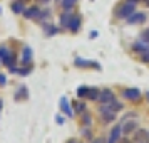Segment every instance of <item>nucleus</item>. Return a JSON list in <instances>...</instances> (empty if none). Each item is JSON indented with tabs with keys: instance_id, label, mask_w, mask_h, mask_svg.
Segmentation results:
<instances>
[{
	"instance_id": "obj_1",
	"label": "nucleus",
	"mask_w": 149,
	"mask_h": 143,
	"mask_svg": "<svg viewBox=\"0 0 149 143\" xmlns=\"http://www.w3.org/2000/svg\"><path fill=\"white\" fill-rule=\"evenodd\" d=\"M136 12V4L132 2H124L121 7L116 10V17H119V19H127L131 14H134Z\"/></svg>"
},
{
	"instance_id": "obj_2",
	"label": "nucleus",
	"mask_w": 149,
	"mask_h": 143,
	"mask_svg": "<svg viewBox=\"0 0 149 143\" xmlns=\"http://www.w3.org/2000/svg\"><path fill=\"white\" fill-rule=\"evenodd\" d=\"M101 116H102V120H104V123L114 121L116 120V111H112L109 104H102L101 106Z\"/></svg>"
},
{
	"instance_id": "obj_3",
	"label": "nucleus",
	"mask_w": 149,
	"mask_h": 143,
	"mask_svg": "<svg viewBox=\"0 0 149 143\" xmlns=\"http://www.w3.org/2000/svg\"><path fill=\"white\" fill-rule=\"evenodd\" d=\"M122 96L126 99H129V101H137V99H141V91L136 88H129L122 91Z\"/></svg>"
},
{
	"instance_id": "obj_4",
	"label": "nucleus",
	"mask_w": 149,
	"mask_h": 143,
	"mask_svg": "<svg viewBox=\"0 0 149 143\" xmlns=\"http://www.w3.org/2000/svg\"><path fill=\"white\" fill-rule=\"evenodd\" d=\"M75 66H79V68H92L97 69V71H101V64L99 62H92V61H86V59H82V57H75V61H74Z\"/></svg>"
},
{
	"instance_id": "obj_5",
	"label": "nucleus",
	"mask_w": 149,
	"mask_h": 143,
	"mask_svg": "<svg viewBox=\"0 0 149 143\" xmlns=\"http://www.w3.org/2000/svg\"><path fill=\"white\" fill-rule=\"evenodd\" d=\"M114 99H116V96L111 89H104V91H101V94H99V101L102 104H109V103H112Z\"/></svg>"
},
{
	"instance_id": "obj_6",
	"label": "nucleus",
	"mask_w": 149,
	"mask_h": 143,
	"mask_svg": "<svg viewBox=\"0 0 149 143\" xmlns=\"http://www.w3.org/2000/svg\"><path fill=\"white\" fill-rule=\"evenodd\" d=\"M126 20H127V24H142V22H146V14L144 12H134Z\"/></svg>"
},
{
	"instance_id": "obj_7",
	"label": "nucleus",
	"mask_w": 149,
	"mask_h": 143,
	"mask_svg": "<svg viewBox=\"0 0 149 143\" xmlns=\"http://www.w3.org/2000/svg\"><path fill=\"white\" fill-rule=\"evenodd\" d=\"M134 142L136 143H149V133L146 130H136Z\"/></svg>"
},
{
	"instance_id": "obj_8",
	"label": "nucleus",
	"mask_w": 149,
	"mask_h": 143,
	"mask_svg": "<svg viewBox=\"0 0 149 143\" xmlns=\"http://www.w3.org/2000/svg\"><path fill=\"white\" fill-rule=\"evenodd\" d=\"M121 135H122V126L121 125H116L112 128V131H111V138H109L107 143H117L121 140Z\"/></svg>"
},
{
	"instance_id": "obj_9",
	"label": "nucleus",
	"mask_w": 149,
	"mask_h": 143,
	"mask_svg": "<svg viewBox=\"0 0 149 143\" xmlns=\"http://www.w3.org/2000/svg\"><path fill=\"white\" fill-rule=\"evenodd\" d=\"M131 49L134 51V52H137V54H142L144 51H148L149 49V42L146 41H136L132 46H131Z\"/></svg>"
},
{
	"instance_id": "obj_10",
	"label": "nucleus",
	"mask_w": 149,
	"mask_h": 143,
	"mask_svg": "<svg viewBox=\"0 0 149 143\" xmlns=\"http://www.w3.org/2000/svg\"><path fill=\"white\" fill-rule=\"evenodd\" d=\"M39 14H40V8L39 7H30V8H25L22 15H24L25 19H37Z\"/></svg>"
},
{
	"instance_id": "obj_11",
	"label": "nucleus",
	"mask_w": 149,
	"mask_h": 143,
	"mask_svg": "<svg viewBox=\"0 0 149 143\" xmlns=\"http://www.w3.org/2000/svg\"><path fill=\"white\" fill-rule=\"evenodd\" d=\"M27 98H29V89L25 86H20L15 91V96H14L15 101H22V99H27Z\"/></svg>"
},
{
	"instance_id": "obj_12",
	"label": "nucleus",
	"mask_w": 149,
	"mask_h": 143,
	"mask_svg": "<svg viewBox=\"0 0 149 143\" xmlns=\"http://www.w3.org/2000/svg\"><path fill=\"white\" fill-rule=\"evenodd\" d=\"M67 27L70 29L72 32H79V29H81V17H79V15H72V19H70Z\"/></svg>"
},
{
	"instance_id": "obj_13",
	"label": "nucleus",
	"mask_w": 149,
	"mask_h": 143,
	"mask_svg": "<svg viewBox=\"0 0 149 143\" xmlns=\"http://www.w3.org/2000/svg\"><path fill=\"white\" fill-rule=\"evenodd\" d=\"M136 130H137V121H126L124 126H122V133L124 135H131Z\"/></svg>"
},
{
	"instance_id": "obj_14",
	"label": "nucleus",
	"mask_w": 149,
	"mask_h": 143,
	"mask_svg": "<svg viewBox=\"0 0 149 143\" xmlns=\"http://www.w3.org/2000/svg\"><path fill=\"white\" fill-rule=\"evenodd\" d=\"M10 8H12V12H14V14H24L25 5H24V2H22V0H14V2H12V5H10Z\"/></svg>"
},
{
	"instance_id": "obj_15",
	"label": "nucleus",
	"mask_w": 149,
	"mask_h": 143,
	"mask_svg": "<svg viewBox=\"0 0 149 143\" xmlns=\"http://www.w3.org/2000/svg\"><path fill=\"white\" fill-rule=\"evenodd\" d=\"M61 109H62V113H65L67 116H72V109L69 106L67 98H61Z\"/></svg>"
},
{
	"instance_id": "obj_16",
	"label": "nucleus",
	"mask_w": 149,
	"mask_h": 143,
	"mask_svg": "<svg viewBox=\"0 0 149 143\" xmlns=\"http://www.w3.org/2000/svg\"><path fill=\"white\" fill-rule=\"evenodd\" d=\"M70 19H72V14H70V12H64V14L61 15V25L62 27H67Z\"/></svg>"
},
{
	"instance_id": "obj_17",
	"label": "nucleus",
	"mask_w": 149,
	"mask_h": 143,
	"mask_svg": "<svg viewBox=\"0 0 149 143\" xmlns=\"http://www.w3.org/2000/svg\"><path fill=\"white\" fill-rule=\"evenodd\" d=\"M99 94H101V91L95 88H89V93H87V98L89 99H92V101H97L99 99Z\"/></svg>"
},
{
	"instance_id": "obj_18",
	"label": "nucleus",
	"mask_w": 149,
	"mask_h": 143,
	"mask_svg": "<svg viewBox=\"0 0 149 143\" xmlns=\"http://www.w3.org/2000/svg\"><path fill=\"white\" fill-rule=\"evenodd\" d=\"M44 32H45V35H47V37H50V35L57 34V32H59V29L55 27V25H45V27H44Z\"/></svg>"
},
{
	"instance_id": "obj_19",
	"label": "nucleus",
	"mask_w": 149,
	"mask_h": 143,
	"mask_svg": "<svg viewBox=\"0 0 149 143\" xmlns=\"http://www.w3.org/2000/svg\"><path fill=\"white\" fill-rule=\"evenodd\" d=\"M30 59H32V51H30V47H25L24 49V56H22V61H24V64L25 62H30Z\"/></svg>"
},
{
	"instance_id": "obj_20",
	"label": "nucleus",
	"mask_w": 149,
	"mask_h": 143,
	"mask_svg": "<svg viewBox=\"0 0 149 143\" xmlns=\"http://www.w3.org/2000/svg\"><path fill=\"white\" fill-rule=\"evenodd\" d=\"M109 106H111V109H112V111H116V113H117V111H121L122 108H124V104H122L121 101H112V103H109Z\"/></svg>"
},
{
	"instance_id": "obj_21",
	"label": "nucleus",
	"mask_w": 149,
	"mask_h": 143,
	"mask_svg": "<svg viewBox=\"0 0 149 143\" xmlns=\"http://www.w3.org/2000/svg\"><path fill=\"white\" fill-rule=\"evenodd\" d=\"M74 109H75V113H86V104L84 103H81V101H75L74 103Z\"/></svg>"
},
{
	"instance_id": "obj_22",
	"label": "nucleus",
	"mask_w": 149,
	"mask_h": 143,
	"mask_svg": "<svg viewBox=\"0 0 149 143\" xmlns=\"http://www.w3.org/2000/svg\"><path fill=\"white\" fill-rule=\"evenodd\" d=\"M87 93H89L87 86H79V88H77V96H79V98H87Z\"/></svg>"
},
{
	"instance_id": "obj_23",
	"label": "nucleus",
	"mask_w": 149,
	"mask_h": 143,
	"mask_svg": "<svg viewBox=\"0 0 149 143\" xmlns=\"http://www.w3.org/2000/svg\"><path fill=\"white\" fill-rule=\"evenodd\" d=\"M75 2H77V0H62V5H64L65 10H69V8H72L75 5Z\"/></svg>"
},
{
	"instance_id": "obj_24",
	"label": "nucleus",
	"mask_w": 149,
	"mask_h": 143,
	"mask_svg": "<svg viewBox=\"0 0 149 143\" xmlns=\"http://www.w3.org/2000/svg\"><path fill=\"white\" fill-rule=\"evenodd\" d=\"M82 123H84V125H86V126H89V125H91V120H92V118H91V115H89V113H82Z\"/></svg>"
},
{
	"instance_id": "obj_25",
	"label": "nucleus",
	"mask_w": 149,
	"mask_h": 143,
	"mask_svg": "<svg viewBox=\"0 0 149 143\" xmlns=\"http://www.w3.org/2000/svg\"><path fill=\"white\" fill-rule=\"evenodd\" d=\"M141 61L142 62H149V49L148 51H144V52L141 54Z\"/></svg>"
},
{
	"instance_id": "obj_26",
	"label": "nucleus",
	"mask_w": 149,
	"mask_h": 143,
	"mask_svg": "<svg viewBox=\"0 0 149 143\" xmlns=\"http://www.w3.org/2000/svg\"><path fill=\"white\" fill-rule=\"evenodd\" d=\"M141 37H142V41H146V42H149V29H146V30H142V34H141Z\"/></svg>"
},
{
	"instance_id": "obj_27",
	"label": "nucleus",
	"mask_w": 149,
	"mask_h": 143,
	"mask_svg": "<svg viewBox=\"0 0 149 143\" xmlns=\"http://www.w3.org/2000/svg\"><path fill=\"white\" fill-rule=\"evenodd\" d=\"M8 52H10V51H8L7 47H0V59H3V57L8 54Z\"/></svg>"
},
{
	"instance_id": "obj_28",
	"label": "nucleus",
	"mask_w": 149,
	"mask_h": 143,
	"mask_svg": "<svg viewBox=\"0 0 149 143\" xmlns=\"http://www.w3.org/2000/svg\"><path fill=\"white\" fill-rule=\"evenodd\" d=\"M5 84H7V77L3 74H0V86H5Z\"/></svg>"
},
{
	"instance_id": "obj_29",
	"label": "nucleus",
	"mask_w": 149,
	"mask_h": 143,
	"mask_svg": "<svg viewBox=\"0 0 149 143\" xmlns=\"http://www.w3.org/2000/svg\"><path fill=\"white\" fill-rule=\"evenodd\" d=\"M92 143H106V140H104V138H95Z\"/></svg>"
},
{
	"instance_id": "obj_30",
	"label": "nucleus",
	"mask_w": 149,
	"mask_h": 143,
	"mask_svg": "<svg viewBox=\"0 0 149 143\" xmlns=\"http://www.w3.org/2000/svg\"><path fill=\"white\" fill-rule=\"evenodd\" d=\"M117 143H132V142H131V140H127V138H121Z\"/></svg>"
},
{
	"instance_id": "obj_31",
	"label": "nucleus",
	"mask_w": 149,
	"mask_h": 143,
	"mask_svg": "<svg viewBox=\"0 0 149 143\" xmlns=\"http://www.w3.org/2000/svg\"><path fill=\"white\" fill-rule=\"evenodd\" d=\"M57 123L59 125H64V116H57Z\"/></svg>"
},
{
	"instance_id": "obj_32",
	"label": "nucleus",
	"mask_w": 149,
	"mask_h": 143,
	"mask_svg": "<svg viewBox=\"0 0 149 143\" xmlns=\"http://www.w3.org/2000/svg\"><path fill=\"white\" fill-rule=\"evenodd\" d=\"M84 135L87 136V138H91V131H89V130H86V131H84Z\"/></svg>"
},
{
	"instance_id": "obj_33",
	"label": "nucleus",
	"mask_w": 149,
	"mask_h": 143,
	"mask_svg": "<svg viewBox=\"0 0 149 143\" xmlns=\"http://www.w3.org/2000/svg\"><path fill=\"white\" fill-rule=\"evenodd\" d=\"M67 143H77V140H75V138H70V140H69Z\"/></svg>"
},
{
	"instance_id": "obj_34",
	"label": "nucleus",
	"mask_w": 149,
	"mask_h": 143,
	"mask_svg": "<svg viewBox=\"0 0 149 143\" xmlns=\"http://www.w3.org/2000/svg\"><path fill=\"white\" fill-rule=\"evenodd\" d=\"M40 4H47V2H50V0H39Z\"/></svg>"
},
{
	"instance_id": "obj_35",
	"label": "nucleus",
	"mask_w": 149,
	"mask_h": 143,
	"mask_svg": "<svg viewBox=\"0 0 149 143\" xmlns=\"http://www.w3.org/2000/svg\"><path fill=\"white\" fill-rule=\"evenodd\" d=\"M127 2H132V4H137V2H139V0H127Z\"/></svg>"
},
{
	"instance_id": "obj_36",
	"label": "nucleus",
	"mask_w": 149,
	"mask_h": 143,
	"mask_svg": "<svg viewBox=\"0 0 149 143\" xmlns=\"http://www.w3.org/2000/svg\"><path fill=\"white\" fill-rule=\"evenodd\" d=\"M2 104H3V103H2V99H0V111H2Z\"/></svg>"
},
{
	"instance_id": "obj_37",
	"label": "nucleus",
	"mask_w": 149,
	"mask_h": 143,
	"mask_svg": "<svg viewBox=\"0 0 149 143\" xmlns=\"http://www.w3.org/2000/svg\"><path fill=\"white\" fill-rule=\"evenodd\" d=\"M146 98H148V99H149V93H146Z\"/></svg>"
},
{
	"instance_id": "obj_38",
	"label": "nucleus",
	"mask_w": 149,
	"mask_h": 143,
	"mask_svg": "<svg viewBox=\"0 0 149 143\" xmlns=\"http://www.w3.org/2000/svg\"><path fill=\"white\" fill-rule=\"evenodd\" d=\"M144 2H148V0H144Z\"/></svg>"
}]
</instances>
